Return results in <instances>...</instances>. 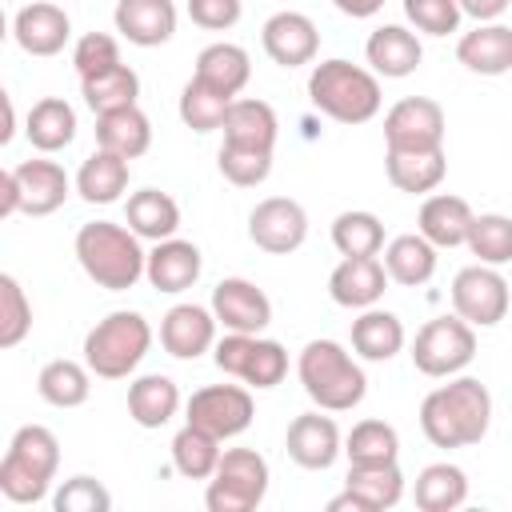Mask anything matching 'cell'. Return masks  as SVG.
<instances>
[{
    "label": "cell",
    "mask_w": 512,
    "mask_h": 512,
    "mask_svg": "<svg viewBox=\"0 0 512 512\" xmlns=\"http://www.w3.org/2000/svg\"><path fill=\"white\" fill-rule=\"evenodd\" d=\"M384 268H388V280L404 284V288H420L432 280L436 272V244L424 240L420 232H408V236H396L388 240L384 248Z\"/></svg>",
    "instance_id": "31"
},
{
    "label": "cell",
    "mask_w": 512,
    "mask_h": 512,
    "mask_svg": "<svg viewBox=\"0 0 512 512\" xmlns=\"http://www.w3.org/2000/svg\"><path fill=\"white\" fill-rule=\"evenodd\" d=\"M452 308L472 328H492L508 316V280L492 264L460 268L452 280Z\"/></svg>",
    "instance_id": "9"
},
{
    "label": "cell",
    "mask_w": 512,
    "mask_h": 512,
    "mask_svg": "<svg viewBox=\"0 0 512 512\" xmlns=\"http://www.w3.org/2000/svg\"><path fill=\"white\" fill-rule=\"evenodd\" d=\"M124 216H128V228H132L140 240H168V236H176V228H180V208H176V200H172L168 192H160V188H140V192H132Z\"/></svg>",
    "instance_id": "30"
},
{
    "label": "cell",
    "mask_w": 512,
    "mask_h": 512,
    "mask_svg": "<svg viewBox=\"0 0 512 512\" xmlns=\"http://www.w3.org/2000/svg\"><path fill=\"white\" fill-rule=\"evenodd\" d=\"M492 424V396L476 376H460L440 384L420 404V432L436 448H468L480 444Z\"/></svg>",
    "instance_id": "1"
},
{
    "label": "cell",
    "mask_w": 512,
    "mask_h": 512,
    "mask_svg": "<svg viewBox=\"0 0 512 512\" xmlns=\"http://www.w3.org/2000/svg\"><path fill=\"white\" fill-rule=\"evenodd\" d=\"M200 268H204L200 248L192 240L168 236V240H156V248L148 252L144 276H148V284L156 292H184V288H192L200 280Z\"/></svg>",
    "instance_id": "21"
},
{
    "label": "cell",
    "mask_w": 512,
    "mask_h": 512,
    "mask_svg": "<svg viewBox=\"0 0 512 512\" xmlns=\"http://www.w3.org/2000/svg\"><path fill=\"white\" fill-rule=\"evenodd\" d=\"M388 148H444V108L428 96H404L384 116Z\"/></svg>",
    "instance_id": "12"
},
{
    "label": "cell",
    "mask_w": 512,
    "mask_h": 512,
    "mask_svg": "<svg viewBox=\"0 0 512 512\" xmlns=\"http://www.w3.org/2000/svg\"><path fill=\"white\" fill-rule=\"evenodd\" d=\"M456 4H460L464 16H472V20H480V24H492L496 16H504V8H508L512 0H456Z\"/></svg>",
    "instance_id": "52"
},
{
    "label": "cell",
    "mask_w": 512,
    "mask_h": 512,
    "mask_svg": "<svg viewBox=\"0 0 512 512\" xmlns=\"http://www.w3.org/2000/svg\"><path fill=\"white\" fill-rule=\"evenodd\" d=\"M476 356V332L460 316H436L428 320L412 340V364L424 376H456Z\"/></svg>",
    "instance_id": "8"
},
{
    "label": "cell",
    "mask_w": 512,
    "mask_h": 512,
    "mask_svg": "<svg viewBox=\"0 0 512 512\" xmlns=\"http://www.w3.org/2000/svg\"><path fill=\"white\" fill-rule=\"evenodd\" d=\"M404 16L416 24V32L448 36L460 28V4L456 0H404Z\"/></svg>",
    "instance_id": "47"
},
{
    "label": "cell",
    "mask_w": 512,
    "mask_h": 512,
    "mask_svg": "<svg viewBox=\"0 0 512 512\" xmlns=\"http://www.w3.org/2000/svg\"><path fill=\"white\" fill-rule=\"evenodd\" d=\"M24 132H28L32 148H40V152H60V148H68V144L76 140V112H72L68 100L44 96V100H36V104L28 108Z\"/></svg>",
    "instance_id": "32"
},
{
    "label": "cell",
    "mask_w": 512,
    "mask_h": 512,
    "mask_svg": "<svg viewBox=\"0 0 512 512\" xmlns=\"http://www.w3.org/2000/svg\"><path fill=\"white\" fill-rule=\"evenodd\" d=\"M416 508L420 512H452L468 500V476L456 464H428L416 476Z\"/></svg>",
    "instance_id": "38"
},
{
    "label": "cell",
    "mask_w": 512,
    "mask_h": 512,
    "mask_svg": "<svg viewBox=\"0 0 512 512\" xmlns=\"http://www.w3.org/2000/svg\"><path fill=\"white\" fill-rule=\"evenodd\" d=\"M220 172L236 188H256L272 172V152H264V148H240V144H220Z\"/></svg>",
    "instance_id": "45"
},
{
    "label": "cell",
    "mask_w": 512,
    "mask_h": 512,
    "mask_svg": "<svg viewBox=\"0 0 512 512\" xmlns=\"http://www.w3.org/2000/svg\"><path fill=\"white\" fill-rule=\"evenodd\" d=\"M72 64H76L80 80H84V76H96V72H108V68L120 64V44H116L108 32H88V36L76 40Z\"/></svg>",
    "instance_id": "49"
},
{
    "label": "cell",
    "mask_w": 512,
    "mask_h": 512,
    "mask_svg": "<svg viewBox=\"0 0 512 512\" xmlns=\"http://www.w3.org/2000/svg\"><path fill=\"white\" fill-rule=\"evenodd\" d=\"M220 440L196 424H184L176 436H172V468L184 476V480H208L220 464Z\"/></svg>",
    "instance_id": "39"
},
{
    "label": "cell",
    "mask_w": 512,
    "mask_h": 512,
    "mask_svg": "<svg viewBox=\"0 0 512 512\" xmlns=\"http://www.w3.org/2000/svg\"><path fill=\"white\" fill-rule=\"evenodd\" d=\"M472 220L476 212L468 208L464 196H428L420 204V236L432 240L436 248H456V244H468V232H472Z\"/></svg>",
    "instance_id": "25"
},
{
    "label": "cell",
    "mask_w": 512,
    "mask_h": 512,
    "mask_svg": "<svg viewBox=\"0 0 512 512\" xmlns=\"http://www.w3.org/2000/svg\"><path fill=\"white\" fill-rule=\"evenodd\" d=\"M344 488L364 504V512H384V508H396L400 504L404 476H400L396 460L392 464H352Z\"/></svg>",
    "instance_id": "33"
},
{
    "label": "cell",
    "mask_w": 512,
    "mask_h": 512,
    "mask_svg": "<svg viewBox=\"0 0 512 512\" xmlns=\"http://www.w3.org/2000/svg\"><path fill=\"white\" fill-rule=\"evenodd\" d=\"M348 508H352V512H364V504H360L348 488H344L340 496H332V500H328V512H348Z\"/></svg>",
    "instance_id": "55"
},
{
    "label": "cell",
    "mask_w": 512,
    "mask_h": 512,
    "mask_svg": "<svg viewBox=\"0 0 512 512\" xmlns=\"http://www.w3.org/2000/svg\"><path fill=\"white\" fill-rule=\"evenodd\" d=\"M388 288V268L376 256H344L328 276V296L340 308H376Z\"/></svg>",
    "instance_id": "16"
},
{
    "label": "cell",
    "mask_w": 512,
    "mask_h": 512,
    "mask_svg": "<svg viewBox=\"0 0 512 512\" xmlns=\"http://www.w3.org/2000/svg\"><path fill=\"white\" fill-rule=\"evenodd\" d=\"M252 348H256V336H252V332H228V336L216 344V368L240 380L244 368H248Z\"/></svg>",
    "instance_id": "51"
},
{
    "label": "cell",
    "mask_w": 512,
    "mask_h": 512,
    "mask_svg": "<svg viewBox=\"0 0 512 512\" xmlns=\"http://www.w3.org/2000/svg\"><path fill=\"white\" fill-rule=\"evenodd\" d=\"M148 344H152V328L140 312H108L84 336V364L100 380H124L148 356Z\"/></svg>",
    "instance_id": "6"
},
{
    "label": "cell",
    "mask_w": 512,
    "mask_h": 512,
    "mask_svg": "<svg viewBox=\"0 0 512 512\" xmlns=\"http://www.w3.org/2000/svg\"><path fill=\"white\" fill-rule=\"evenodd\" d=\"M16 172V192H20V212L28 216H48L68 200V172L56 160H24L12 168Z\"/></svg>",
    "instance_id": "20"
},
{
    "label": "cell",
    "mask_w": 512,
    "mask_h": 512,
    "mask_svg": "<svg viewBox=\"0 0 512 512\" xmlns=\"http://www.w3.org/2000/svg\"><path fill=\"white\" fill-rule=\"evenodd\" d=\"M344 452L352 464H392L400 456V436L392 424L384 420H360L348 440H344Z\"/></svg>",
    "instance_id": "41"
},
{
    "label": "cell",
    "mask_w": 512,
    "mask_h": 512,
    "mask_svg": "<svg viewBox=\"0 0 512 512\" xmlns=\"http://www.w3.org/2000/svg\"><path fill=\"white\" fill-rule=\"evenodd\" d=\"M468 252L480 260V264H508L512 260V220L500 216V212H484L472 220V232H468Z\"/></svg>",
    "instance_id": "43"
},
{
    "label": "cell",
    "mask_w": 512,
    "mask_h": 512,
    "mask_svg": "<svg viewBox=\"0 0 512 512\" xmlns=\"http://www.w3.org/2000/svg\"><path fill=\"white\" fill-rule=\"evenodd\" d=\"M32 328V304L16 276H0V348H16Z\"/></svg>",
    "instance_id": "44"
},
{
    "label": "cell",
    "mask_w": 512,
    "mask_h": 512,
    "mask_svg": "<svg viewBox=\"0 0 512 512\" xmlns=\"http://www.w3.org/2000/svg\"><path fill=\"white\" fill-rule=\"evenodd\" d=\"M296 376H300L308 400L324 412H348L368 392L364 368L336 340H308L296 360Z\"/></svg>",
    "instance_id": "3"
},
{
    "label": "cell",
    "mask_w": 512,
    "mask_h": 512,
    "mask_svg": "<svg viewBox=\"0 0 512 512\" xmlns=\"http://www.w3.org/2000/svg\"><path fill=\"white\" fill-rule=\"evenodd\" d=\"M252 76V60L240 44H208L200 56H196V80H204L208 88L224 92V96H240V88L248 84Z\"/></svg>",
    "instance_id": "29"
},
{
    "label": "cell",
    "mask_w": 512,
    "mask_h": 512,
    "mask_svg": "<svg viewBox=\"0 0 512 512\" xmlns=\"http://www.w3.org/2000/svg\"><path fill=\"white\" fill-rule=\"evenodd\" d=\"M332 244L340 256H376L384 248V224L372 212H340L332 220Z\"/></svg>",
    "instance_id": "42"
},
{
    "label": "cell",
    "mask_w": 512,
    "mask_h": 512,
    "mask_svg": "<svg viewBox=\"0 0 512 512\" xmlns=\"http://www.w3.org/2000/svg\"><path fill=\"white\" fill-rule=\"evenodd\" d=\"M240 12H244L240 0H188V16H192V24H200V28H208V32H224V28H232V24L240 20Z\"/></svg>",
    "instance_id": "50"
},
{
    "label": "cell",
    "mask_w": 512,
    "mask_h": 512,
    "mask_svg": "<svg viewBox=\"0 0 512 512\" xmlns=\"http://www.w3.org/2000/svg\"><path fill=\"white\" fill-rule=\"evenodd\" d=\"M212 316L228 332H260L272 324V300L244 276H228L212 288Z\"/></svg>",
    "instance_id": "13"
},
{
    "label": "cell",
    "mask_w": 512,
    "mask_h": 512,
    "mask_svg": "<svg viewBox=\"0 0 512 512\" xmlns=\"http://www.w3.org/2000/svg\"><path fill=\"white\" fill-rule=\"evenodd\" d=\"M456 60L468 72L480 76H504L512 68V28L508 24H476L472 32L460 36L456 44Z\"/></svg>",
    "instance_id": "22"
},
{
    "label": "cell",
    "mask_w": 512,
    "mask_h": 512,
    "mask_svg": "<svg viewBox=\"0 0 512 512\" xmlns=\"http://www.w3.org/2000/svg\"><path fill=\"white\" fill-rule=\"evenodd\" d=\"M260 44H264V52H268L272 64L300 68V64H312L316 60L320 32H316V24L304 12H276V16L264 20Z\"/></svg>",
    "instance_id": "14"
},
{
    "label": "cell",
    "mask_w": 512,
    "mask_h": 512,
    "mask_svg": "<svg viewBox=\"0 0 512 512\" xmlns=\"http://www.w3.org/2000/svg\"><path fill=\"white\" fill-rule=\"evenodd\" d=\"M284 372H288V352H284V344H276V340H256V348H252V356H248V368H244V384H252V388H276L280 380H284Z\"/></svg>",
    "instance_id": "48"
},
{
    "label": "cell",
    "mask_w": 512,
    "mask_h": 512,
    "mask_svg": "<svg viewBox=\"0 0 512 512\" xmlns=\"http://www.w3.org/2000/svg\"><path fill=\"white\" fill-rule=\"evenodd\" d=\"M352 348L364 360H392L404 348V324H400V316H392L384 308H364L352 320Z\"/></svg>",
    "instance_id": "35"
},
{
    "label": "cell",
    "mask_w": 512,
    "mask_h": 512,
    "mask_svg": "<svg viewBox=\"0 0 512 512\" xmlns=\"http://www.w3.org/2000/svg\"><path fill=\"white\" fill-rule=\"evenodd\" d=\"M12 124H16V112H12V96H4V128H0V144L12 140Z\"/></svg>",
    "instance_id": "56"
},
{
    "label": "cell",
    "mask_w": 512,
    "mask_h": 512,
    "mask_svg": "<svg viewBox=\"0 0 512 512\" xmlns=\"http://www.w3.org/2000/svg\"><path fill=\"white\" fill-rule=\"evenodd\" d=\"M96 144L116 152V156H124V160H136L152 144V124H148V116L136 104L104 112V116H96Z\"/></svg>",
    "instance_id": "28"
},
{
    "label": "cell",
    "mask_w": 512,
    "mask_h": 512,
    "mask_svg": "<svg viewBox=\"0 0 512 512\" xmlns=\"http://www.w3.org/2000/svg\"><path fill=\"white\" fill-rule=\"evenodd\" d=\"M220 132H224V144L272 152L276 148V112H272V104L252 100V96L248 100H232Z\"/></svg>",
    "instance_id": "26"
},
{
    "label": "cell",
    "mask_w": 512,
    "mask_h": 512,
    "mask_svg": "<svg viewBox=\"0 0 512 512\" xmlns=\"http://www.w3.org/2000/svg\"><path fill=\"white\" fill-rule=\"evenodd\" d=\"M344 16H352V20H368V16H376L380 8H384V0H332Z\"/></svg>",
    "instance_id": "54"
},
{
    "label": "cell",
    "mask_w": 512,
    "mask_h": 512,
    "mask_svg": "<svg viewBox=\"0 0 512 512\" xmlns=\"http://www.w3.org/2000/svg\"><path fill=\"white\" fill-rule=\"evenodd\" d=\"M248 236L272 256H288L308 236V212L288 196H268L248 212Z\"/></svg>",
    "instance_id": "11"
},
{
    "label": "cell",
    "mask_w": 512,
    "mask_h": 512,
    "mask_svg": "<svg viewBox=\"0 0 512 512\" xmlns=\"http://www.w3.org/2000/svg\"><path fill=\"white\" fill-rule=\"evenodd\" d=\"M284 448L288 456L308 468V472H324L336 464V456L344 452L340 448V428L332 416H320V412H300L292 424H288V436H284Z\"/></svg>",
    "instance_id": "15"
},
{
    "label": "cell",
    "mask_w": 512,
    "mask_h": 512,
    "mask_svg": "<svg viewBox=\"0 0 512 512\" xmlns=\"http://www.w3.org/2000/svg\"><path fill=\"white\" fill-rule=\"evenodd\" d=\"M308 100L336 124H368L380 112V80L360 64L320 60L308 76Z\"/></svg>",
    "instance_id": "4"
},
{
    "label": "cell",
    "mask_w": 512,
    "mask_h": 512,
    "mask_svg": "<svg viewBox=\"0 0 512 512\" xmlns=\"http://www.w3.org/2000/svg\"><path fill=\"white\" fill-rule=\"evenodd\" d=\"M116 32L136 48L168 44L176 32L172 0H116Z\"/></svg>",
    "instance_id": "19"
},
{
    "label": "cell",
    "mask_w": 512,
    "mask_h": 512,
    "mask_svg": "<svg viewBox=\"0 0 512 512\" xmlns=\"http://www.w3.org/2000/svg\"><path fill=\"white\" fill-rule=\"evenodd\" d=\"M12 36L16 44L28 52V56H56L68 36H72V24H68V12L48 4V0H32L16 12L12 20Z\"/></svg>",
    "instance_id": "18"
},
{
    "label": "cell",
    "mask_w": 512,
    "mask_h": 512,
    "mask_svg": "<svg viewBox=\"0 0 512 512\" xmlns=\"http://www.w3.org/2000/svg\"><path fill=\"white\" fill-rule=\"evenodd\" d=\"M124 188H128V160L108 148H96L76 172V192L88 204H112L120 200Z\"/></svg>",
    "instance_id": "34"
},
{
    "label": "cell",
    "mask_w": 512,
    "mask_h": 512,
    "mask_svg": "<svg viewBox=\"0 0 512 512\" xmlns=\"http://www.w3.org/2000/svg\"><path fill=\"white\" fill-rule=\"evenodd\" d=\"M20 212V192H16V172H0V216Z\"/></svg>",
    "instance_id": "53"
},
{
    "label": "cell",
    "mask_w": 512,
    "mask_h": 512,
    "mask_svg": "<svg viewBox=\"0 0 512 512\" xmlns=\"http://www.w3.org/2000/svg\"><path fill=\"white\" fill-rule=\"evenodd\" d=\"M180 408V388L176 380L160 376V372H148L140 380L128 384V416L140 424V428H164Z\"/></svg>",
    "instance_id": "27"
},
{
    "label": "cell",
    "mask_w": 512,
    "mask_h": 512,
    "mask_svg": "<svg viewBox=\"0 0 512 512\" xmlns=\"http://www.w3.org/2000/svg\"><path fill=\"white\" fill-rule=\"evenodd\" d=\"M252 416H256L252 396L240 384H208V388L192 392V400H188V424L212 432L216 440L240 436L252 424Z\"/></svg>",
    "instance_id": "10"
},
{
    "label": "cell",
    "mask_w": 512,
    "mask_h": 512,
    "mask_svg": "<svg viewBox=\"0 0 512 512\" xmlns=\"http://www.w3.org/2000/svg\"><path fill=\"white\" fill-rule=\"evenodd\" d=\"M364 56H368V64H372L376 76L400 80V76H412V72H416L424 48H420L416 32H408V28H400V24H384V28H376V32L368 36Z\"/></svg>",
    "instance_id": "23"
},
{
    "label": "cell",
    "mask_w": 512,
    "mask_h": 512,
    "mask_svg": "<svg viewBox=\"0 0 512 512\" xmlns=\"http://www.w3.org/2000/svg\"><path fill=\"white\" fill-rule=\"evenodd\" d=\"M232 100H236V96H224V92H216V88H208L204 80L192 76V80L184 84V92H180V120H184L192 132H216V128L224 124Z\"/></svg>",
    "instance_id": "40"
},
{
    "label": "cell",
    "mask_w": 512,
    "mask_h": 512,
    "mask_svg": "<svg viewBox=\"0 0 512 512\" xmlns=\"http://www.w3.org/2000/svg\"><path fill=\"white\" fill-rule=\"evenodd\" d=\"M36 392L52 408H80L92 392V368L76 360H48L36 376Z\"/></svg>",
    "instance_id": "36"
},
{
    "label": "cell",
    "mask_w": 512,
    "mask_h": 512,
    "mask_svg": "<svg viewBox=\"0 0 512 512\" xmlns=\"http://www.w3.org/2000/svg\"><path fill=\"white\" fill-rule=\"evenodd\" d=\"M384 172H388L392 188L420 196V192H432L444 180L448 160H444V148H388Z\"/></svg>",
    "instance_id": "24"
},
{
    "label": "cell",
    "mask_w": 512,
    "mask_h": 512,
    "mask_svg": "<svg viewBox=\"0 0 512 512\" xmlns=\"http://www.w3.org/2000/svg\"><path fill=\"white\" fill-rule=\"evenodd\" d=\"M60 464V444L44 424L16 428L4 460H0V492L12 504H36L48 496V484Z\"/></svg>",
    "instance_id": "5"
},
{
    "label": "cell",
    "mask_w": 512,
    "mask_h": 512,
    "mask_svg": "<svg viewBox=\"0 0 512 512\" xmlns=\"http://www.w3.org/2000/svg\"><path fill=\"white\" fill-rule=\"evenodd\" d=\"M76 260L88 272V280L108 292H128L148 268L140 236L112 220H92L76 232Z\"/></svg>",
    "instance_id": "2"
},
{
    "label": "cell",
    "mask_w": 512,
    "mask_h": 512,
    "mask_svg": "<svg viewBox=\"0 0 512 512\" xmlns=\"http://www.w3.org/2000/svg\"><path fill=\"white\" fill-rule=\"evenodd\" d=\"M268 492V460L256 448H228L208 476V512H252Z\"/></svg>",
    "instance_id": "7"
},
{
    "label": "cell",
    "mask_w": 512,
    "mask_h": 512,
    "mask_svg": "<svg viewBox=\"0 0 512 512\" xmlns=\"http://www.w3.org/2000/svg\"><path fill=\"white\" fill-rule=\"evenodd\" d=\"M80 96L84 104L104 116V112H116V108H132L136 96H140V76L128 68V64H116L108 72H96V76H84L80 80Z\"/></svg>",
    "instance_id": "37"
},
{
    "label": "cell",
    "mask_w": 512,
    "mask_h": 512,
    "mask_svg": "<svg viewBox=\"0 0 512 512\" xmlns=\"http://www.w3.org/2000/svg\"><path fill=\"white\" fill-rule=\"evenodd\" d=\"M160 344L176 360H196L216 344V316L200 304H176L160 320Z\"/></svg>",
    "instance_id": "17"
},
{
    "label": "cell",
    "mask_w": 512,
    "mask_h": 512,
    "mask_svg": "<svg viewBox=\"0 0 512 512\" xmlns=\"http://www.w3.org/2000/svg\"><path fill=\"white\" fill-rule=\"evenodd\" d=\"M52 508L56 512H108L112 508V496L100 480L92 476H72L60 484V492L52 496Z\"/></svg>",
    "instance_id": "46"
}]
</instances>
